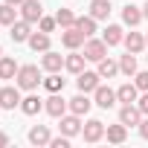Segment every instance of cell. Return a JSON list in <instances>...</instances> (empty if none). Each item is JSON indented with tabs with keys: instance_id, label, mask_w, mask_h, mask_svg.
<instances>
[{
	"instance_id": "cell-1",
	"label": "cell",
	"mask_w": 148,
	"mask_h": 148,
	"mask_svg": "<svg viewBox=\"0 0 148 148\" xmlns=\"http://www.w3.org/2000/svg\"><path fill=\"white\" fill-rule=\"evenodd\" d=\"M18 87L21 90H35L38 84H41V70L35 67V64H23L21 70H18Z\"/></svg>"
},
{
	"instance_id": "cell-2",
	"label": "cell",
	"mask_w": 148,
	"mask_h": 148,
	"mask_svg": "<svg viewBox=\"0 0 148 148\" xmlns=\"http://www.w3.org/2000/svg\"><path fill=\"white\" fill-rule=\"evenodd\" d=\"M105 55H108L105 38H102V41H99V38H87V41H84V58H87V61H96V64H99Z\"/></svg>"
},
{
	"instance_id": "cell-3",
	"label": "cell",
	"mask_w": 148,
	"mask_h": 148,
	"mask_svg": "<svg viewBox=\"0 0 148 148\" xmlns=\"http://www.w3.org/2000/svg\"><path fill=\"white\" fill-rule=\"evenodd\" d=\"M84 41H87V35H84L79 26H67V29L61 32V44H64L67 49H79Z\"/></svg>"
},
{
	"instance_id": "cell-4",
	"label": "cell",
	"mask_w": 148,
	"mask_h": 148,
	"mask_svg": "<svg viewBox=\"0 0 148 148\" xmlns=\"http://www.w3.org/2000/svg\"><path fill=\"white\" fill-rule=\"evenodd\" d=\"M0 108L3 110H15L21 108V87H0Z\"/></svg>"
},
{
	"instance_id": "cell-5",
	"label": "cell",
	"mask_w": 148,
	"mask_h": 148,
	"mask_svg": "<svg viewBox=\"0 0 148 148\" xmlns=\"http://www.w3.org/2000/svg\"><path fill=\"white\" fill-rule=\"evenodd\" d=\"M99 79H102V76H99V70H96V73H93V70H82V73H79V79H76V84H79L82 93H93V90L99 87Z\"/></svg>"
},
{
	"instance_id": "cell-6",
	"label": "cell",
	"mask_w": 148,
	"mask_h": 148,
	"mask_svg": "<svg viewBox=\"0 0 148 148\" xmlns=\"http://www.w3.org/2000/svg\"><path fill=\"white\" fill-rule=\"evenodd\" d=\"M21 18L29 21V23H38L44 18V6L38 3V0H23L21 3Z\"/></svg>"
},
{
	"instance_id": "cell-7",
	"label": "cell",
	"mask_w": 148,
	"mask_h": 148,
	"mask_svg": "<svg viewBox=\"0 0 148 148\" xmlns=\"http://www.w3.org/2000/svg\"><path fill=\"white\" fill-rule=\"evenodd\" d=\"M67 108H70V102H67V99H61L58 93H52V96L44 102V110H47L49 116H55V119H61V116L67 113Z\"/></svg>"
},
{
	"instance_id": "cell-8",
	"label": "cell",
	"mask_w": 148,
	"mask_h": 148,
	"mask_svg": "<svg viewBox=\"0 0 148 148\" xmlns=\"http://www.w3.org/2000/svg\"><path fill=\"white\" fill-rule=\"evenodd\" d=\"M119 122H122V125H139V122H142L139 105H134V102L122 105V108H119Z\"/></svg>"
},
{
	"instance_id": "cell-9",
	"label": "cell",
	"mask_w": 148,
	"mask_h": 148,
	"mask_svg": "<svg viewBox=\"0 0 148 148\" xmlns=\"http://www.w3.org/2000/svg\"><path fill=\"white\" fill-rule=\"evenodd\" d=\"M82 136H84V142H99V139L105 136V122H102V119H90V122L82 128Z\"/></svg>"
},
{
	"instance_id": "cell-10",
	"label": "cell",
	"mask_w": 148,
	"mask_h": 148,
	"mask_svg": "<svg viewBox=\"0 0 148 148\" xmlns=\"http://www.w3.org/2000/svg\"><path fill=\"white\" fill-rule=\"evenodd\" d=\"M93 96H96V105H99V108H105V110H108V108H113V105L119 102V99H116V90H110V87H102V84L93 90Z\"/></svg>"
},
{
	"instance_id": "cell-11",
	"label": "cell",
	"mask_w": 148,
	"mask_h": 148,
	"mask_svg": "<svg viewBox=\"0 0 148 148\" xmlns=\"http://www.w3.org/2000/svg\"><path fill=\"white\" fill-rule=\"evenodd\" d=\"M61 134L64 136H76L79 131H82V116L79 113H70V116H61Z\"/></svg>"
},
{
	"instance_id": "cell-12",
	"label": "cell",
	"mask_w": 148,
	"mask_h": 148,
	"mask_svg": "<svg viewBox=\"0 0 148 148\" xmlns=\"http://www.w3.org/2000/svg\"><path fill=\"white\" fill-rule=\"evenodd\" d=\"M29 26H32V23H29V21H23V18H21V21H15V23L9 26V29H12V41H18V44L29 41V35H32V29H29Z\"/></svg>"
},
{
	"instance_id": "cell-13",
	"label": "cell",
	"mask_w": 148,
	"mask_h": 148,
	"mask_svg": "<svg viewBox=\"0 0 148 148\" xmlns=\"http://www.w3.org/2000/svg\"><path fill=\"white\" fill-rule=\"evenodd\" d=\"M41 64H44V70H47V73H61V67H64V55H58V52L47 49V52H44V58H41Z\"/></svg>"
},
{
	"instance_id": "cell-14",
	"label": "cell",
	"mask_w": 148,
	"mask_h": 148,
	"mask_svg": "<svg viewBox=\"0 0 148 148\" xmlns=\"http://www.w3.org/2000/svg\"><path fill=\"white\" fill-rule=\"evenodd\" d=\"M90 108H93V102L87 99V93H79V96H73V99H70V113L84 116V113H90Z\"/></svg>"
},
{
	"instance_id": "cell-15",
	"label": "cell",
	"mask_w": 148,
	"mask_h": 148,
	"mask_svg": "<svg viewBox=\"0 0 148 148\" xmlns=\"http://www.w3.org/2000/svg\"><path fill=\"white\" fill-rule=\"evenodd\" d=\"M105 134H108V142H113V145H119V142H125L128 139V125H108L105 128Z\"/></svg>"
},
{
	"instance_id": "cell-16",
	"label": "cell",
	"mask_w": 148,
	"mask_h": 148,
	"mask_svg": "<svg viewBox=\"0 0 148 148\" xmlns=\"http://www.w3.org/2000/svg\"><path fill=\"white\" fill-rule=\"evenodd\" d=\"M26 44H29L35 52H47V49H49V32H32Z\"/></svg>"
},
{
	"instance_id": "cell-17",
	"label": "cell",
	"mask_w": 148,
	"mask_h": 148,
	"mask_svg": "<svg viewBox=\"0 0 148 148\" xmlns=\"http://www.w3.org/2000/svg\"><path fill=\"white\" fill-rule=\"evenodd\" d=\"M49 139H52V136H49V128H47V125H35V128L29 131V142H32V145H49Z\"/></svg>"
},
{
	"instance_id": "cell-18",
	"label": "cell",
	"mask_w": 148,
	"mask_h": 148,
	"mask_svg": "<svg viewBox=\"0 0 148 148\" xmlns=\"http://www.w3.org/2000/svg\"><path fill=\"white\" fill-rule=\"evenodd\" d=\"M102 38H105V44H108V47H116V44H122V41H125V32H122V26L110 23V26L105 29V35H102Z\"/></svg>"
},
{
	"instance_id": "cell-19",
	"label": "cell",
	"mask_w": 148,
	"mask_h": 148,
	"mask_svg": "<svg viewBox=\"0 0 148 148\" xmlns=\"http://www.w3.org/2000/svg\"><path fill=\"white\" fill-rule=\"evenodd\" d=\"M125 47H128V52L139 55V52L145 49V38H142L139 32H128V35H125Z\"/></svg>"
},
{
	"instance_id": "cell-20",
	"label": "cell",
	"mask_w": 148,
	"mask_h": 148,
	"mask_svg": "<svg viewBox=\"0 0 148 148\" xmlns=\"http://www.w3.org/2000/svg\"><path fill=\"white\" fill-rule=\"evenodd\" d=\"M116 99H119L122 105H128V102H136V99H139V87H136V84H122V87L116 90Z\"/></svg>"
},
{
	"instance_id": "cell-21",
	"label": "cell",
	"mask_w": 148,
	"mask_h": 148,
	"mask_svg": "<svg viewBox=\"0 0 148 148\" xmlns=\"http://www.w3.org/2000/svg\"><path fill=\"white\" fill-rule=\"evenodd\" d=\"M90 15H93L96 21H108V15H110V0H93V3H90Z\"/></svg>"
},
{
	"instance_id": "cell-22",
	"label": "cell",
	"mask_w": 148,
	"mask_h": 148,
	"mask_svg": "<svg viewBox=\"0 0 148 148\" xmlns=\"http://www.w3.org/2000/svg\"><path fill=\"white\" fill-rule=\"evenodd\" d=\"M18 64H15V58H3L0 55V79H15L18 76Z\"/></svg>"
},
{
	"instance_id": "cell-23",
	"label": "cell",
	"mask_w": 148,
	"mask_h": 148,
	"mask_svg": "<svg viewBox=\"0 0 148 148\" xmlns=\"http://www.w3.org/2000/svg\"><path fill=\"white\" fill-rule=\"evenodd\" d=\"M41 108H44V102H41L38 96H26V99H21V110H23L26 116H35Z\"/></svg>"
},
{
	"instance_id": "cell-24",
	"label": "cell",
	"mask_w": 148,
	"mask_h": 148,
	"mask_svg": "<svg viewBox=\"0 0 148 148\" xmlns=\"http://www.w3.org/2000/svg\"><path fill=\"white\" fill-rule=\"evenodd\" d=\"M84 61H87L84 55H79V52H73V55H67V58H64V67H67L70 73H76V76H79V73L84 70Z\"/></svg>"
},
{
	"instance_id": "cell-25",
	"label": "cell",
	"mask_w": 148,
	"mask_h": 148,
	"mask_svg": "<svg viewBox=\"0 0 148 148\" xmlns=\"http://www.w3.org/2000/svg\"><path fill=\"white\" fill-rule=\"evenodd\" d=\"M15 21H18V9L12 3H3L0 6V26H12Z\"/></svg>"
},
{
	"instance_id": "cell-26",
	"label": "cell",
	"mask_w": 148,
	"mask_h": 148,
	"mask_svg": "<svg viewBox=\"0 0 148 148\" xmlns=\"http://www.w3.org/2000/svg\"><path fill=\"white\" fill-rule=\"evenodd\" d=\"M119 73H125V76H136V55L128 52L119 58Z\"/></svg>"
},
{
	"instance_id": "cell-27",
	"label": "cell",
	"mask_w": 148,
	"mask_h": 148,
	"mask_svg": "<svg viewBox=\"0 0 148 148\" xmlns=\"http://www.w3.org/2000/svg\"><path fill=\"white\" fill-rule=\"evenodd\" d=\"M116 73H119V64L116 61H110V58H102L99 61V76L102 79H113Z\"/></svg>"
},
{
	"instance_id": "cell-28",
	"label": "cell",
	"mask_w": 148,
	"mask_h": 148,
	"mask_svg": "<svg viewBox=\"0 0 148 148\" xmlns=\"http://www.w3.org/2000/svg\"><path fill=\"white\" fill-rule=\"evenodd\" d=\"M122 21H125L128 26H136V23L142 21V9H136V6H125V9H122Z\"/></svg>"
},
{
	"instance_id": "cell-29",
	"label": "cell",
	"mask_w": 148,
	"mask_h": 148,
	"mask_svg": "<svg viewBox=\"0 0 148 148\" xmlns=\"http://www.w3.org/2000/svg\"><path fill=\"white\" fill-rule=\"evenodd\" d=\"M44 87H47L49 93H61V90H64V79L58 76V73H49V76L44 79Z\"/></svg>"
},
{
	"instance_id": "cell-30",
	"label": "cell",
	"mask_w": 148,
	"mask_h": 148,
	"mask_svg": "<svg viewBox=\"0 0 148 148\" xmlns=\"http://www.w3.org/2000/svg\"><path fill=\"white\" fill-rule=\"evenodd\" d=\"M76 26H79V29H82V32L90 38V35L96 32V18H93V15H87V18L82 15V18H76Z\"/></svg>"
},
{
	"instance_id": "cell-31",
	"label": "cell",
	"mask_w": 148,
	"mask_h": 148,
	"mask_svg": "<svg viewBox=\"0 0 148 148\" xmlns=\"http://www.w3.org/2000/svg\"><path fill=\"white\" fill-rule=\"evenodd\" d=\"M55 21H58V26H64V29H67V26H76V15H73L70 9H58V12H55Z\"/></svg>"
},
{
	"instance_id": "cell-32",
	"label": "cell",
	"mask_w": 148,
	"mask_h": 148,
	"mask_svg": "<svg viewBox=\"0 0 148 148\" xmlns=\"http://www.w3.org/2000/svg\"><path fill=\"white\" fill-rule=\"evenodd\" d=\"M134 79H136L134 84H136V87H139V90L145 93V90H148V70H142V73H136V76H134Z\"/></svg>"
},
{
	"instance_id": "cell-33",
	"label": "cell",
	"mask_w": 148,
	"mask_h": 148,
	"mask_svg": "<svg viewBox=\"0 0 148 148\" xmlns=\"http://www.w3.org/2000/svg\"><path fill=\"white\" fill-rule=\"evenodd\" d=\"M55 23H58L55 18H41V21H38V29H41V32H52Z\"/></svg>"
},
{
	"instance_id": "cell-34",
	"label": "cell",
	"mask_w": 148,
	"mask_h": 148,
	"mask_svg": "<svg viewBox=\"0 0 148 148\" xmlns=\"http://www.w3.org/2000/svg\"><path fill=\"white\" fill-rule=\"evenodd\" d=\"M49 145H52V148H70V136H64V134H61L58 139H49Z\"/></svg>"
},
{
	"instance_id": "cell-35",
	"label": "cell",
	"mask_w": 148,
	"mask_h": 148,
	"mask_svg": "<svg viewBox=\"0 0 148 148\" xmlns=\"http://www.w3.org/2000/svg\"><path fill=\"white\" fill-rule=\"evenodd\" d=\"M136 105H139V110H142V116H148V90L142 93V99H136Z\"/></svg>"
},
{
	"instance_id": "cell-36",
	"label": "cell",
	"mask_w": 148,
	"mask_h": 148,
	"mask_svg": "<svg viewBox=\"0 0 148 148\" xmlns=\"http://www.w3.org/2000/svg\"><path fill=\"white\" fill-rule=\"evenodd\" d=\"M139 136H142V139H148V116L139 122Z\"/></svg>"
},
{
	"instance_id": "cell-37",
	"label": "cell",
	"mask_w": 148,
	"mask_h": 148,
	"mask_svg": "<svg viewBox=\"0 0 148 148\" xmlns=\"http://www.w3.org/2000/svg\"><path fill=\"white\" fill-rule=\"evenodd\" d=\"M3 145H9V136H6L3 131H0V148H3Z\"/></svg>"
},
{
	"instance_id": "cell-38",
	"label": "cell",
	"mask_w": 148,
	"mask_h": 148,
	"mask_svg": "<svg viewBox=\"0 0 148 148\" xmlns=\"http://www.w3.org/2000/svg\"><path fill=\"white\" fill-rule=\"evenodd\" d=\"M142 18H145V21H148V3H145V6H142Z\"/></svg>"
},
{
	"instance_id": "cell-39",
	"label": "cell",
	"mask_w": 148,
	"mask_h": 148,
	"mask_svg": "<svg viewBox=\"0 0 148 148\" xmlns=\"http://www.w3.org/2000/svg\"><path fill=\"white\" fill-rule=\"evenodd\" d=\"M6 3H12V6H21V3H23V0H6Z\"/></svg>"
},
{
	"instance_id": "cell-40",
	"label": "cell",
	"mask_w": 148,
	"mask_h": 148,
	"mask_svg": "<svg viewBox=\"0 0 148 148\" xmlns=\"http://www.w3.org/2000/svg\"><path fill=\"white\" fill-rule=\"evenodd\" d=\"M145 44H148V35H145Z\"/></svg>"
},
{
	"instance_id": "cell-41",
	"label": "cell",
	"mask_w": 148,
	"mask_h": 148,
	"mask_svg": "<svg viewBox=\"0 0 148 148\" xmlns=\"http://www.w3.org/2000/svg\"><path fill=\"white\" fill-rule=\"evenodd\" d=\"M0 55H3V49H0Z\"/></svg>"
},
{
	"instance_id": "cell-42",
	"label": "cell",
	"mask_w": 148,
	"mask_h": 148,
	"mask_svg": "<svg viewBox=\"0 0 148 148\" xmlns=\"http://www.w3.org/2000/svg\"><path fill=\"white\" fill-rule=\"evenodd\" d=\"M0 110H3V108H0Z\"/></svg>"
}]
</instances>
